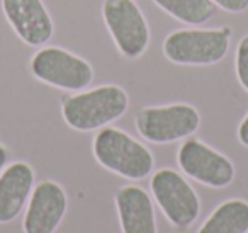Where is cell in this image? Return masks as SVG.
Masks as SVG:
<instances>
[{
  "instance_id": "cell-1",
  "label": "cell",
  "mask_w": 248,
  "mask_h": 233,
  "mask_svg": "<svg viewBox=\"0 0 248 233\" xmlns=\"http://www.w3.org/2000/svg\"><path fill=\"white\" fill-rule=\"evenodd\" d=\"M128 94L119 85H100L63 100L65 123L77 131H93L119 119L128 109Z\"/></svg>"
},
{
  "instance_id": "cell-2",
  "label": "cell",
  "mask_w": 248,
  "mask_h": 233,
  "mask_svg": "<svg viewBox=\"0 0 248 233\" xmlns=\"http://www.w3.org/2000/svg\"><path fill=\"white\" fill-rule=\"evenodd\" d=\"M93 157L104 168L129 181H141L153 170L148 148L117 128H104L93 138Z\"/></svg>"
},
{
  "instance_id": "cell-3",
  "label": "cell",
  "mask_w": 248,
  "mask_h": 233,
  "mask_svg": "<svg viewBox=\"0 0 248 233\" xmlns=\"http://www.w3.org/2000/svg\"><path fill=\"white\" fill-rule=\"evenodd\" d=\"M231 29H179L163 41V55L175 65H214L230 50Z\"/></svg>"
},
{
  "instance_id": "cell-4",
  "label": "cell",
  "mask_w": 248,
  "mask_h": 233,
  "mask_svg": "<svg viewBox=\"0 0 248 233\" xmlns=\"http://www.w3.org/2000/svg\"><path fill=\"white\" fill-rule=\"evenodd\" d=\"M102 17L119 53L140 58L150 45V28L135 0H104Z\"/></svg>"
},
{
  "instance_id": "cell-5",
  "label": "cell",
  "mask_w": 248,
  "mask_h": 233,
  "mask_svg": "<svg viewBox=\"0 0 248 233\" xmlns=\"http://www.w3.org/2000/svg\"><path fill=\"white\" fill-rule=\"evenodd\" d=\"M136 130L150 143L165 145L189 138L197 131L201 116L190 104L145 107L136 116Z\"/></svg>"
},
{
  "instance_id": "cell-6",
  "label": "cell",
  "mask_w": 248,
  "mask_h": 233,
  "mask_svg": "<svg viewBox=\"0 0 248 233\" xmlns=\"http://www.w3.org/2000/svg\"><path fill=\"white\" fill-rule=\"evenodd\" d=\"M31 73L48 85L72 92L85 90L93 80V70L87 60L56 46L41 48L34 53Z\"/></svg>"
},
{
  "instance_id": "cell-7",
  "label": "cell",
  "mask_w": 248,
  "mask_h": 233,
  "mask_svg": "<svg viewBox=\"0 0 248 233\" xmlns=\"http://www.w3.org/2000/svg\"><path fill=\"white\" fill-rule=\"evenodd\" d=\"M152 194L163 215L173 226L192 225L201 213V201L192 185L172 168H162L153 174Z\"/></svg>"
},
{
  "instance_id": "cell-8",
  "label": "cell",
  "mask_w": 248,
  "mask_h": 233,
  "mask_svg": "<svg viewBox=\"0 0 248 233\" xmlns=\"http://www.w3.org/2000/svg\"><path fill=\"white\" fill-rule=\"evenodd\" d=\"M177 162L184 174L209 187H226L234 179V167L230 158L196 138L184 141Z\"/></svg>"
},
{
  "instance_id": "cell-9",
  "label": "cell",
  "mask_w": 248,
  "mask_h": 233,
  "mask_svg": "<svg viewBox=\"0 0 248 233\" xmlns=\"http://www.w3.org/2000/svg\"><path fill=\"white\" fill-rule=\"evenodd\" d=\"M68 198L65 189L53 181H43L32 189L24 215V233H55L65 218Z\"/></svg>"
},
{
  "instance_id": "cell-10",
  "label": "cell",
  "mask_w": 248,
  "mask_h": 233,
  "mask_svg": "<svg viewBox=\"0 0 248 233\" xmlns=\"http://www.w3.org/2000/svg\"><path fill=\"white\" fill-rule=\"evenodd\" d=\"M2 11L26 45L39 48L53 38L55 26L43 0H2Z\"/></svg>"
},
{
  "instance_id": "cell-11",
  "label": "cell",
  "mask_w": 248,
  "mask_h": 233,
  "mask_svg": "<svg viewBox=\"0 0 248 233\" xmlns=\"http://www.w3.org/2000/svg\"><path fill=\"white\" fill-rule=\"evenodd\" d=\"M34 189V172L26 162H16L0 174V225L21 215Z\"/></svg>"
},
{
  "instance_id": "cell-12",
  "label": "cell",
  "mask_w": 248,
  "mask_h": 233,
  "mask_svg": "<svg viewBox=\"0 0 248 233\" xmlns=\"http://www.w3.org/2000/svg\"><path fill=\"white\" fill-rule=\"evenodd\" d=\"M116 208L123 233H156L152 198L138 185H124L116 192Z\"/></svg>"
},
{
  "instance_id": "cell-13",
  "label": "cell",
  "mask_w": 248,
  "mask_h": 233,
  "mask_svg": "<svg viewBox=\"0 0 248 233\" xmlns=\"http://www.w3.org/2000/svg\"><path fill=\"white\" fill-rule=\"evenodd\" d=\"M248 202L243 199H230L219 204L204 221L197 233H247Z\"/></svg>"
},
{
  "instance_id": "cell-14",
  "label": "cell",
  "mask_w": 248,
  "mask_h": 233,
  "mask_svg": "<svg viewBox=\"0 0 248 233\" xmlns=\"http://www.w3.org/2000/svg\"><path fill=\"white\" fill-rule=\"evenodd\" d=\"M160 9L184 24H206L216 14L213 0H153Z\"/></svg>"
},
{
  "instance_id": "cell-15",
  "label": "cell",
  "mask_w": 248,
  "mask_h": 233,
  "mask_svg": "<svg viewBox=\"0 0 248 233\" xmlns=\"http://www.w3.org/2000/svg\"><path fill=\"white\" fill-rule=\"evenodd\" d=\"M234 70L240 85L248 92V36H245L236 48V58H234Z\"/></svg>"
},
{
  "instance_id": "cell-16",
  "label": "cell",
  "mask_w": 248,
  "mask_h": 233,
  "mask_svg": "<svg viewBox=\"0 0 248 233\" xmlns=\"http://www.w3.org/2000/svg\"><path fill=\"white\" fill-rule=\"evenodd\" d=\"M216 7L230 12V14H240L248 9V0H213Z\"/></svg>"
},
{
  "instance_id": "cell-17",
  "label": "cell",
  "mask_w": 248,
  "mask_h": 233,
  "mask_svg": "<svg viewBox=\"0 0 248 233\" xmlns=\"http://www.w3.org/2000/svg\"><path fill=\"white\" fill-rule=\"evenodd\" d=\"M238 140H240L241 145L248 147V114L243 117V121L238 126Z\"/></svg>"
},
{
  "instance_id": "cell-18",
  "label": "cell",
  "mask_w": 248,
  "mask_h": 233,
  "mask_svg": "<svg viewBox=\"0 0 248 233\" xmlns=\"http://www.w3.org/2000/svg\"><path fill=\"white\" fill-rule=\"evenodd\" d=\"M7 160H9V151L5 150V147L0 145V174L4 172L5 165H7Z\"/></svg>"
}]
</instances>
